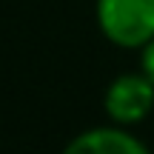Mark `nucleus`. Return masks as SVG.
Here are the masks:
<instances>
[{"mask_svg":"<svg viewBox=\"0 0 154 154\" xmlns=\"http://www.w3.org/2000/svg\"><path fill=\"white\" fill-rule=\"evenodd\" d=\"M97 23L123 49L146 46L154 40V0H97Z\"/></svg>","mask_w":154,"mask_h":154,"instance_id":"obj_1","label":"nucleus"},{"mask_svg":"<svg viewBox=\"0 0 154 154\" xmlns=\"http://www.w3.org/2000/svg\"><path fill=\"white\" fill-rule=\"evenodd\" d=\"M154 109V83L149 74H123L106 91V111L117 123H140Z\"/></svg>","mask_w":154,"mask_h":154,"instance_id":"obj_2","label":"nucleus"},{"mask_svg":"<svg viewBox=\"0 0 154 154\" xmlns=\"http://www.w3.org/2000/svg\"><path fill=\"white\" fill-rule=\"evenodd\" d=\"M63 154H149V149L120 128H91L77 134Z\"/></svg>","mask_w":154,"mask_h":154,"instance_id":"obj_3","label":"nucleus"},{"mask_svg":"<svg viewBox=\"0 0 154 154\" xmlns=\"http://www.w3.org/2000/svg\"><path fill=\"white\" fill-rule=\"evenodd\" d=\"M143 74H149V80L154 83V40L143 46Z\"/></svg>","mask_w":154,"mask_h":154,"instance_id":"obj_4","label":"nucleus"}]
</instances>
